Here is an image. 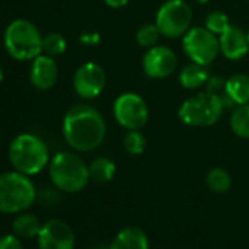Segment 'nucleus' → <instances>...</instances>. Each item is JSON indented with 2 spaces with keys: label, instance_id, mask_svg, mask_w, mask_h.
<instances>
[{
  "label": "nucleus",
  "instance_id": "nucleus-1",
  "mask_svg": "<svg viewBox=\"0 0 249 249\" xmlns=\"http://www.w3.org/2000/svg\"><path fill=\"white\" fill-rule=\"evenodd\" d=\"M63 138L75 151H92L106 138V122L101 113L88 104H76L63 117Z\"/></svg>",
  "mask_w": 249,
  "mask_h": 249
},
{
  "label": "nucleus",
  "instance_id": "nucleus-2",
  "mask_svg": "<svg viewBox=\"0 0 249 249\" xmlns=\"http://www.w3.org/2000/svg\"><path fill=\"white\" fill-rule=\"evenodd\" d=\"M9 160L17 172L34 176L47 166L49 148L40 137L34 134H21L11 142Z\"/></svg>",
  "mask_w": 249,
  "mask_h": 249
},
{
  "label": "nucleus",
  "instance_id": "nucleus-3",
  "mask_svg": "<svg viewBox=\"0 0 249 249\" xmlns=\"http://www.w3.org/2000/svg\"><path fill=\"white\" fill-rule=\"evenodd\" d=\"M3 44L8 54L19 62L34 60L43 53V36L28 19L12 21L5 31Z\"/></svg>",
  "mask_w": 249,
  "mask_h": 249
},
{
  "label": "nucleus",
  "instance_id": "nucleus-4",
  "mask_svg": "<svg viewBox=\"0 0 249 249\" xmlns=\"http://www.w3.org/2000/svg\"><path fill=\"white\" fill-rule=\"evenodd\" d=\"M36 199L37 191L30 176L17 170L0 175V213H22L28 210Z\"/></svg>",
  "mask_w": 249,
  "mask_h": 249
},
{
  "label": "nucleus",
  "instance_id": "nucleus-5",
  "mask_svg": "<svg viewBox=\"0 0 249 249\" xmlns=\"http://www.w3.org/2000/svg\"><path fill=\"white\" fill-rule=\"evenodd\" d=\"M49 175L59 191L69 194L82 191L89 180V170L85 161L79 156L68 151L57 153L50 160Z\"/></svg>",
  "mask_w": 249,
  "mask_h": 249
},
{
  "label": "nucleus",
  "instance_id": "nucleus-6",
  "mask_svg": "<svg viewBox=\"0 0 249 249\" xmlns=\"http://www.w3.org/2000/svg\"><path fill=\"white\" fill-rule=\"evenodd\" d=\"M224 108V100L215 92H201L182 103L179 107V119L192 128H207L215 124Z\"/></svg>",
  "mask_w": 249,
  "mask_h": 249
},
{
  "label": "nucleus",
  "instance_id": "nucleus-7",
  "mask_svg": "<svg viewBox=\"0 0 249 249\" xmlns=\"http://www.w3.org/2000/svg\"><path fill=\"white\" fill-rule=\"evenodd\" d=\"M192 9L183 0H169L157 12L156 24L167 38L183 37L191 30Z\"/></svg>",
  "mask_w": 249,
  "mask_h": 249
},
{
  "label": "nucleus",
  "instance_id": "nucleus-8",
  "mask_svg": "<svg viewBox=\"0 0 249 249\" xmlns=\"http://www.w3.org/2000/svg\"><path fill=\"white\" fill-rule=\"evenodd\" d=\"M183 50L186 56L198 65L208 66L211 65L218 53H220V40L215 34H213L205 27H195L191 28L185 36L182 41Z\"/></svg>",
  "mask_w": 249,
  "mask_h": 249
},
{
  "label": "nucleus",
  "instance_id": "nucleus-9",
  "mask_svg": "<svg viewBox=\"0 0 249 249\" xmlns=\"http://www.w3.org/2000/svg\"><path fill=\"white\" fill-rule=\"evenodd\" d=\"M113 114L120 126L128 131H140L148 122V107L144 98L135 92L119 95L113 104Z\"/></svg>",
  "mask_w": 249,
  "mask_h": 249
},
{
  "label": "nucleus",
  "instance_id": "nucleus-10",
  "mask_svg": "<svg viewBox=\"0 0 249 249\" xmlns=\"http://www.w3.org/2000/svg\"><path fill=\"white\" fill-rule=\"evenodd\" d=\"M107 76L104 69L94 63L87 62L81 65L73 75V89L82 98H95L106 88Z\"/></svg>",
  "mask_w": 249,
  "mask_h": 249
},
{
  "label": "nucleus",
  "instance_id": "nucleus-11",
  "mask_svg": "<svg viewBox=\"0 0 249 249\" xmlns=\"http://www.w3.org/2000/svg\"><path fill=\"white\" fill-rule=\"evenodd\" d=\"M144 72L153 79H164L170 76L178 68V57L175 52L164 46L150 47L142 59Z\"/></svg>",
  "mask_w": 249,
  "mask_h": 249
},
{
  "label": "nucleus",
  "instance_id": "nucleus-12",
  "mask_svg": "<svg viewBox=\"0 0 249 249\" xmlns=\"http://www.w3.org/2000/svg\"><path fill=\"white\" fill-rule=\"evenodd\" d=\"M38 249H73L75 233L62 220H50L41 226L37 236Z\"/></svg>",
  "mask_w": 249,
  "mask_h": 249
},
{
  "label": "nucleus",
  "instance_id": "nucleus-13",
  "mask_svg": "<svg viewBox=\"0 0 249 249\" xmlns=\"http://www.w3.org/2000/svg\"><path fill=\"white\" fill-rule=\"evenodd\" d=\"M59 75L57 63L52 56L40 54L37 56L30 68V81L34 88L40 91H47L54 87Z\"/></svg>",
  "mask_w": 249,
  "mask_h": 249
},
{
  "label": "nucleus",
  "instance_id": "nucleus-14",
  "mask_svg": "<svg viewBox=\"0 0 249 249\" xmlns=\"http://www.w3.org/2000/svg\"><path fill=\"white\" fill-rule=\"evenodd\" d=\"M220 40V52L229 60H240L249 52V38L248 36L234 25H230L221 36Z\"/></svg>",
  "mask_w": 249,
  "mask_h": 249
},
{
  "label": "nucleus",
  "instance_id": "nucleus-15",
  "mask_svg": "<svg viewBox=\"0 0 249 249\" xmlns=\"http://www.w3.org/2000/svg\"><path fill=\"white\" fill-rule=\"evenodd\" d=\"M108 249H148V237L140 227H126L116 234Z\"/></svg>",
  "mask_w": 249,
  "mask_h": 249
},
{
  "label": "nucleus",
  "instance_id": "nucleus-16",
  "mask_svg": "<svg viewBox=\"0 0 249 249\" xmlns=\"http://www.w3.org/2000/svg\"><path fill=\"white\" fill-rule=\"evenodd\" d=\"M226 97L234 104L249 103V76L248 75H233L224 82Z\"/></svg>",
  "mask_w": 249,
  "mask_h": 249
},
{
  "label": "nucleus",
  "instance_id": "nucleus-17",
  "mask_svg": "<svg viewBox=\"0 0 249 249\" xmlns=\"http://www.w3.org/2000/svg\"><path fill=\"white\" fill-rule=\"evenodd\" d=\"M179 81L183 88L186 89H196L205 85L210 81V73L207 66L198 65V63H189L186 65L180 73H179Z\"/></svg>",
  "mask_w": 249,
  "mask_h": 249
},
{
  "label": "nucleus",
  "instance_id": "nucleus-18",
  "mask_svg": "<svg viewBox=\"0 0 249 249\" xmlns=\"http://www.w3.org/2000/svg\"><path fill=\"white\" fill-rule=\"evenodd\" d=\"M12 229L18 237L31 239V237L38 236V233L41 230V223L33 214H21L14 220Z\"/></svg>",
  "mask_w": 249,
  "mask_h": 249
},
{
  "label": "nucleus",
  "instance_id": "nucleus-19",
  "mask_svg": "<svg viewBox=\"0 0 249 249\" xmlns=\"http://www.w3.org/2000/svg\"><path fill=\"white\" fill-rule=\"evenodd\" d=\"M230 128L239 138L249 140V103L239 104L230 116Z\"/></svg>",
  "mask_w": 249,
  "mask_h": 249
},
{
  "label": "nucleus",
  "instance_id": "nucleus-20",
  "mask_svg": "<svg viewBox=\"0 0 249 249\" xmlns=\"http://www.w3.org/2000/svg\"><path fill=\"white\" fill-rule=\"evenodd\" d=\"M88 170H89V179H92L94 182H98V183H107L116 175L114 163L110 159H106V157L95 159L88 166Z\"/></svg>",
  "mask_w": 249,
  "mask_h": 249
},
{
  "label": "nucleus",
  "instance_id": "nucleus-21",
  "mask_svg": "<svg viewBox=\"0 0 249 249\" xmlns=\"http://www.w3.org/2000/svg\"><path fill=\"white\" fill-rule=\"evenodd\" d=\"M207 186L215 194H224L231 186V178L224 169H213L207 173L205 178Z\"/></svg>",
  "mask_w": 249,
  "mask_h": 249
},
{
  "label": "nucleus",
  "instance_id": "nucleus-22",
  "mask_svg": "<svg viewBox=\"0 0 249 249\" xmlns=\"http://www.w3.org/2000/svg\"><path fill=\"white\" fill-rule=\"evenodd\" d=\"M66 40L59 33H50L43 37V53L47 56H60L66 52Z\"/></svg>",
  "mask_w": 249,
  "mask_h": 249
},
{
  "label": "nucleus",
  "instance_id": "nucleus-23",
  "mask_svg": "<svg viewBox=\"0 0 249 249\" xmlns=\"http://www.w3.org/2000/svg\"><path fill=\"white\" fill-rule=\"evenodd\" d=\"M147 141L140 131H128L123 137V148L131 156H140L145 151Z\"/></svg>",
  "mask_w": 249,
  "mask_h": 249
},
{
  "label": "nucleus",
  "instance_id": "nucleus-24",
  "mask_svg": "<svg viewBox=\"0 0 249 249\" xmlns=\"http://www.w3.org/2000/svg\"><path fill=\"white\" fill-rule=\"evenodd\" d=\"M161 31L159 30L157 24H145L142 25L138 31H137V43L141 47H154L157 46L160 37H161Z\"/></svg>",
  "mask_w": 249,
  "mask_h": 249
},
{
  "label": "nucleus",
  "instance_id": "nucleus-25",
  "mask_svg": "<svg viewBox=\"0 0 249 249\" xmlns=\"http://www.w3.org/2000/svg\"><path fill=\"white\" fill-rule=\"evenodd\" d=\"M229 27H230V21L224 12L215 11L208 14V17L205 18V28L215 36H221Z\"/></svg>",
  "mask_w": 249,
  "mask_h": 249
},
{
  "label": "nucleus",
  "instance_id": "nucleus-26",
  "mask_svg": "<svg viewBox=\"0 0 249 249\" xmlns=\"http://www.w3.org/2000/svg\"><path fill=\"white\" fill-rule=\"evenodd\" d=\"M0 249H24L17 234H5L0 237Z\"/></svg>",
  "mask_w": 249,
  "mask_h": 249
},
{
  "label": "nucleus",
  "instance_id": "nucleus-27",
  "mask_svg": "<svg viewBox=\"0 0 249 249\" xmlns=\"http://www.w3.org/2000/svg\"><path fill=\"white\" fill-rule=\"evenodd\" d=\"M37 196H40V201H41V202L49 204V205L54 204V202L59 199V194L54 192L53 189H44L40 195L37 194Z\"/></svg>",
  "mask_w": 249,
  "mask_h": 249
},
{
  "label": "nucleus",
  "instance_id": "nucleus-28",
  "mask_svg": "<svg viewBox=\"0 0 249 249\" xmlns=\"http://www.w3.org/2000/svg\"><path fill=\"white\" fill-rule=\"evenodd\" d=\"M128 2H129V0H104V3L108 8H113V9H119V8L126 6Z\"/></svg>",
  "mask_w": 249,
  "mask_h": 249
},
{
  "label": "nucleus",
  "instance_id": "nucleus-29",
  "mask_svg": "<svg viewBox=\"0 0 249 249\" xmlns=\"http://www.w3.org/2000/svg\"><path fill=\"white\" fill-rule=\"evenodd\" d=\"M3 79H5V72H3L2 66H0V84H2V82H3Z\"/></svg>",
  "mask_w": 249,
  "mask_h": 249
},
{
  "label": "nucleus",
  "instance_id": "nucleus-30",
  "mask_svg": "<svg viewBox=\"0 0 249 249\" xmlns=\"http://www.w3.org/2000/svg\"><path fill=\"white\" fill-rule=\"evenodd\" d=\"M196 3H201V5H205V3H208L210 0H195Z\"/></svg>",
  "mask_w": 249,
  "mask_h": 249
}]
</instances>
